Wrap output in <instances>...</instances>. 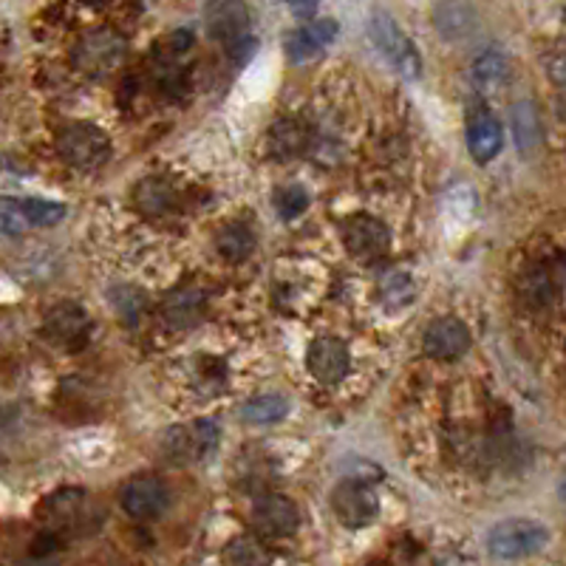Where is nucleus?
<instances>
[{"label":"nucleus","mask_w":566,"mask_h":566,"mask_svg":"<svg viewBox=\"0 0 566 566\" xmlns=\"http://www.w3.org/2000/svg\"><path fill=\"white\" fill-rule=\"evenodd\" d=\"M423 349L434 360H459L470 349V329L459 318H439L428 323Z\"/></svg>","instance_id":"nucleus-11"},{"label":"nucleus","mask_w":566,"mask_h":566,"mask_svg":"<svg viewBox=\"0 0 566 566\" xmlns=\"http://www.w3.org/2000/svg\"><path fill=\"white\" fill-rule=\"evenodd\" d=\"M57 150L65 164L79 170L103 168L111 157V139L92 122H72L68 128L60 130Z\"/></svg>","instance_id":"nucleus-3"},{"label":"nucleus","mask_w":566,"mask_h":566,"mask_svg":"<svg viewBox=\"0 0 566 566\" xmlns=\"http://www.w3.org/2000/svg\"><path fill=\"white\" fill-rule=\"evenodd\" d=\"M380 298L385 309H403L414 300V280L405 273H391L380 280Z\"/></svg>","instance_id":"nucleus-24"},{"label":"nucleus","mask_w":566,"mask_h":566,"mask_svg":"<svg viewBox=\"0 0 566 566\" xmlns=\"http://www.w3.org/2000/svg\"><path fill=\"white\" fill-rule=\"evenodd\" d=\"M215 247L227 260H244L255 249V235L244 222H229L215 235Z\"/></svg>","instance_id":"nucleus-17"},{"label":"nucleus","mask_w":566,"mask_h":566,"mask_svg":"<svg viewBox=\"0 0 566 566\" xmlns=\"http://www.w3.org/2000/svg\"><path fill=\"white\" fill-rule=\"evenodd\" d=\"M88 329H92V320H88L85 309L72 303V300H63L54 309H49L46 334L54 343L65 345V349L83 345L85 338H88Z\"/></svg>","instance_id":"nucleus-12"},{"label":"nucleus","mask_w":566,"mask_h":566,"mask_svg":"<svg viewBox=\"0 0 566 566\" xmlns=\"http://www.w3.org/2000/svg\"><path fill=\"white\" fill-rule=\"evenodd\" d=\"M204 298L199 289H179L164 300V318L173 325H193L202 318Z\"/></svg>","instance_id":"nucleus-19"},{"label":"nucleus","mask_w":566,"mask_h":566,"mask_svg":"<svg viewBox=\"0 0 566 566\" xmlns=\"http://www.w3.org/2000/svg\"><path fill=\"white\" fill-rule=\"evenodd\" d=\"M289 403L280 394H258L244 405V419L255 425H269L287 417Z\"/></svg>","instance_id":"nucleus-21"},{"label":"nucleus","mask_w":566,"mask_h":566,"mask_svg":"<svg viewBox=\"0 0 566 566\" xmlns=\"http://www.w3.org/2000/svg\"><path fill=\"white\" fill-rule=\"evenodd\" d=\"M218 448V425L213 419H193L164 434V453L179 464L199 462Z\"/></svg>","instance_id":"nucleus-4"},{"label":"nucleus","mask_w":566,"mask_h":566,"mask_svg":"<svg viewBox=\"0 0 566 566\" xmlns=\"http://www.w3.org/2000/svg\"><path fill=\"white\" fill-rule=\"evenodd\" d=\"M332 510L343 527H369L380 513V499L372 484L357 482V479H345L334 488Z\"/></svg>","instance_id":"nucleus-5"},{"label":"nucleus","mask_w":566,"mask_h":566,"mask_svg":"<svg viewBox=\"0 0 566 566\" xmlns=\"http://www.w3.org/2000/svg\"><path fill=\"white\" fill-rule=\"evenodd\" d=\"M247 7L242 3H213L207 7V29L215 40H233L244 38V29H247Z\"/></svg>","instance_id":"nucleus-16"},{"label":"nucleus","mask_w":566,"mask_h":566,"mask_svg":"<svg viewBox=\"0 0 566 566\" xmlns=\"http://www.w3.org/2000/svg\"><path fill=\"white\" fill-rule=\"evenodd\" d=\"M307 365L312 377L323 385L343 383L349 369H352V354L349 345L338 338H318L307 352Z\"/></svg>","instance_id":"nucleus-10"},{"label":"nucleus","mask_w":566,"mask_h":566,"mask_svg":"<svg viewBox=\"0 0 566 566\" xmlns=\"http://www.w3.org/2000/svg\"><path fill=\"white\" fill-rule=\"evenodd\" d=\"M23 215H26L29 227H52L65 215V207L60 202H46V199H20Z\"/></svg>","instance_id":"nucleus-26"},{"label":"nucleus","mask_w":566,"mask_h":566,"mask_svg":"<svg viewBox=\"0 0 566 566\" xmlns=\"http://www.w3.org/2000/svg\"><path fill=\"white\" fill-rule=\"evenodd\" d=\"M224 560L227 566H273V555L255 538L229 541V547L224 549Z\"/></svg>","instance_id":"nucleus-22"},{"label":"nucleus","mask_w":566,"mask_h":566,"mask_svg":"<svg viewBox=\"0 0 566 566\" xmlns=\"http://www.w3.org/2000/svg\"><path fill=\"white\" fill-rule=\"evenodd\" d=\"M29 222L23 215V204L20 199H0V242L3 238H14V235L26 233Z\"/></svg>","instance_id":"nucleus-27"},{"label":"nucleus","mask_w":566,"mask_h":566,"mask_svg":"<svg viewBox=\"0 0 566 566\" xmlns=\"http://www.w3.org/2000/svg\"><path fill=\"white\" fill-rule=\"evenodd\" d=\"M343 244L345 249L360 260H374L388 253L391 233L374 215H352L343 222Z\"/></svg>","instance_id":"nucleus-8"},{"label":"nucleus","mask_w":566,"mask_h":566,"mask_svg":"<svg viewBox=\"0 0 566 566\" xmlns=\"http://www.w3.org/2000/svg\"><path fill=\"white\" fill-rule=\"evenodd\" d=\"M338 38V20L323 18V20H312L309 26L298 29L287 38V57L292 63H303V60L314 57L318 52H323L332 40Z\"/></svg>","instance_id":"nucleus-14"},{"label":"nucleus","mask_w":566,"mask_h":566,"mask_svg":"<svg viewBox=\"0 0 566 566\" xmlns=\"http://www.w3.org/2000/svg\"><path fill=\"white\" fill-rule=\"evenodd\" d=\"M253 524L260 535H269V538L292 535L300 527L298 504L278 493L260 495L258 502L253 504Z\"/></svg>","instance_id":"nucleus-9"},{"label":"nucleus","mask_w":566,"mask_h":566,"mask_svg":"<svg viewBox=\"0 0 566 566\" xmlns=\"http://www.w3.org/2000/svg\"><path fill=\"white\" fill-rule=\"evenodd\" d=\"M267 145L273 159H280V162H289V159L300 157L309 145V130L307 125L298 122V119H280L269 128Z\"/></svg>","instance_id":"nucleus-15"},{"label":"nucleus","mask_w":566,"mask_h":566,"mask_svg":"<svg viewBox=\"0 0 566 566\" xmlns=\"http://www.w3.org/2000/svg\"><path fill=\"white\" fill-rule=\"evenodd\" d=\"M26 566H57V564H54V560H49V558H46V555H43V558L32 560V564H26Z\"/></svg>","instance_id":"nucleus-29"},{"label":"nucleus","mask_w":566,"mask_h":566,"mask_svg":"<svg viewBox=\"0 0 566 566\" xmlns=\"http://www.w3.org/2000/svg\"><path fill=\"white\" fill-rule=\"evenodd\" d=\"M434 23H437V29L448 40H462L476 29V14L464 3H448V7L437 9Z\"/></svg>","instance_id":"nucleus-18"},{"label":"nucleus","mask_w":566,"mask_h":566,"mask_svg":"<svg viewBox=\"0 0 566 566\" xmlns=\"http://www.w3.org/2000/svg\"><path fill=\"white\" fill-rule=\"evenodd\" d=\"M549 530L535 519H508L488 535V549L495 560H519L547 547Z\"/></svg>","instance_id":"nucleus-1"},{"label":"nucleus","mask_w":566,"mask_h":566,"mask_svg":"<svg viewBox=\"0 0 566 566\" xmlns=\"http://www.w3.org/2000/svg\"><path fill=\"white\" fill-rule=\"evenodd\" d=\"M513 128L521 150H530L533 145L541 142L538 114H535V108L530 103H519L513 108Z\"/></svg>","instance_id":"nucleus-25"},{"label":"nucleus","mask_w":566,"mask_h":566,"mask_svg":"<svg viewBox=\"0 0 566 566\" xmlns=\"http://www.w3.org/2000/svg\"><path fill=\"white\" fill-rule=\"evenodd\" d=\"M125 57V38L111 32V29H94L85 34L74 49V63L88 74L111 72L114 65L122 63Z\"/></svg>","instance_id":"nucleus-6"},{"label":"nucleus","mask_w":566,"mask_h":566,"mask_svg":"<svg viewBox=\"0 0 566 566\" xmlns=\"http://www.w3.org/2000/svg\"><path fill=\"white\" fill-rule=\"evenodd\" d=\"M504 77H508V57L499 49H484L473 60V79L476 85H482L484 92H490L493 85L504 83Z\"/></svg>","instance_id":"nucleus-20"},{"label":"nucleus","mask_w":566,"mask_h":566,"mask_svg":"<svg viewBox=\"0 0 566 566\" xmlns=\"http://www.w3.org/2000/svg\"><path fill=\"white\" fill-rule=\"evenodd\" d=\"M125 513L130 519L139 521H153L168 510L170 493L168 484L159 476H134L130 482H125L122 493H119Z\"/></svg>","instance_id":"nucleus-7"},{"label":"nucleus","mask_w":566,"mask_h":566,"mask_svg":"<svg viewBox=\"0 0 566 566\" xmlns=\"http://www.w3.org/2000/svg\"><path fill=\"white\" fill-rule=\"evenodd\" d=\"M173 188H170L164 179H148V182L139 184L137 190V204L145 210V213L157 215L164 213V210L173 207Z\"/></svg>","instance_id":"nucleus-23"},{"label":"nucleus","mask_w":566,"mask_h":566,"mask_svg":"<svg viewBox=\"0 0 566 566\" xmlns=\"http://www.w3.org/2000/svg\"><path fill=\"white\" fill-rule=\"evenodd\" d=\"M275 210L280 213V218H298L303 210L309 207V193L303 188H298V184H289V188H280L278 193H275L273 199Z\"/></svg>","instance_id":"nucleus-28"},{"label":"nucleus","mask_w":566,"mask_h":566,"mask_svg":"<svg viewBox=\"0 0 566 566\" xmlns=\"http://www.w3.org/2000/svg\"><path fill=\"white\" fill-rule=\"evenodd\" d=\"M504 145L502 122L488 111V108H476L468 117V148L476 162H490L499 157Z\"/></svg>","instance_id":"nucleus-13"},{"label":"nucleus","mask_w":566,"mask_h":566,"mask_svg":"<svg viewBox=\"0 0 566 566\" xmlns=\"http://www.w3.org/2000/svg\"><path fill=\"white\" fill-rule=\"evenodd\" d=\"M369 34H372L374 46L383 54L385 63L405 79H417L423 72V60H419L417 46L405 38L403 29L394 23V18L385 12H374L372 23H369Z\"/></svg>","instance_id":"nucleus-2"}]
</instances>
